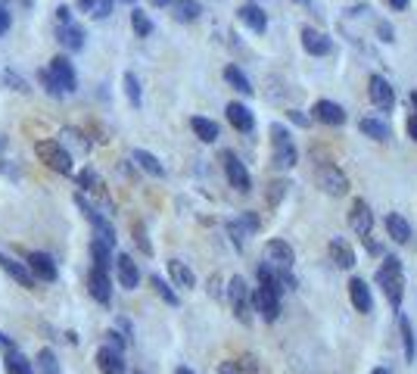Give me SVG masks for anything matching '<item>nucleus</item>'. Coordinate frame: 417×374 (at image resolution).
<instances>
[{
	"instance_id": "f257e3e1",
	"label": "nucleus",
	"mask_w": 417,
	"mask_h": 374,
	"mask_svg": "<svg viewBox=\"0 0 417 374\" xmlns=\"http://www.w3.org/2000/svg\"><path fill=\"white\" fill-rule=\"evenodd\" d=\"M377 284L383 290V297L392 303V309H399L402 297H405V271H402V262L395 256L383 259V265L377 269Z\"/></svg>"
},
{
	"instance_id": "f03ea898",
	"label": "nucleus",
	"mask_w": 417,
	"mask_h": 374,
	"mask_svg": "<svg viewBox=\"0 0 417 374\" xmlns=\"http://www.w3.org/2000/svg\"><path fill=\"white\" fill-rule=\"evenodd\" d=\"M34 153H38V160L44 165H50L53 172H60V175H72V153L62 147L60 141H38L34 143Z\"/></svg>"
},
{
	"instance_id": "7ed1b4c3",
	"label": "nucleus",
	"mask_w": 417,
	"mask_h": 374,
	"mask_svg": "<svg viewBox=\"0 0 417 374\" xmlns=\"http://www.w3.org/2000/svg\"><path fill=\"white\" fill-rule=\"evenodd\" d=\"M227 299H231V309L237 318H240L243 325H253V293H249L246 280L240 275L231 278V284H227Z\"/></svg>"
},
{
	"instance_id": "20e7f679",
	"label": "nucleus",
	"mask_w": 417,
	"mask_h": 374,
	"mask_svg": "<svg viewBox=\"0 0 417 374\" xmlns=\"http://www.w3.org/2000/svg\"><path fill=\"white\" fill-rule=\"evenodd\" d=\"M318 187L327 197H346L349 193V178L336 162H321L318 165Z\"/></svg>"
},
{
	"instance_id": "39448f33",
	"label": "nucleus",
	"mask_w": 417,
	"mask_h": 374,
	"mask_svg": "<svg viewBox=\"0 0 417 374\" xmlns=\"http://www.w3.org/2000/svg\"><path fill=\"white\" fill-rule=\"evenodd\" d=\"M271 134H274V169H293L299 162V150L290 141V131L280 125H271Z\"/></svg>"
},
{
	"instance_id": "423d86ee",
	"label": "nucleus",
	"mask_w": 417,
	"mask_h": 374,
	"mask_svg": "<svg viewBox=\"0 0 417 374\" xmlns=\"http://www.w3.org/2000/svg\"><path fill=\"white\" fill-rule=\"evenodd\" d=\"M75 206L84 212V219H88L91 225H93V231H97V240H103L106 247H116V231H112V225H110V221H106L97 209H93L88 200H84V193H75Z\"/></svg>"
},
{
	"instance_id": "0eeeda50",
	"label": "nucleus",
	"mask_w": 417,
	"mask_h": 374,
	"mask_svg": "<svg viewBox=\"0 0 417 374\" xmlns=\"http://www.w3.org/2000/svg\"><path fill=\"white\" fill-rule=\"evenodd\" d=\"M253 309L262 315L265 321H277L280 318V293L258 280V287L253 290Z\"/></svg>"
},
{
	"instance_id": "6e6552de",
	"label": "nucleus",
	"mask_w": 417,
	"mask_h": 374,
	"mask_svg": "<svg viewBox=\"0 0 417 374\" xmlns=\"http://www.w3.org/2000/svg\"><path fill=\"white\" fill-rule=\"evenodd\" d=\"M265 265L271 269H293L296 265V253L286 240H268L265 243Z\"/></svg>"
},
{
	"instance_id": "1a4fd4ad",
	"label": "nucleus",
	"mask_w": 417,
	"mask_h": 374,
	"mask_svg": "<svg viewBox=\"0 0 417 374\" xmlns=\"http://www.w3.org/2000/svg\"><path fill=\"white\" fill-rule=\"evenodd\" d=\"M225 175H227V181H231V187H237L240 193H249L253 191V181H249V172H246V165L240 162V156H234L231 150H227L225 156Z\"/></svg>"
},
{
	"instance_id": "9d476101",
	"label": "nucleus",
	"mask_w": 417,
	"mask_h": 374,
	"mask_svg": "<svg viewBox=\"0 0 417 374\" xmlns=\"http://www.w3.org/2000/svg\"><path fill=\"white\" fill-rule=\"evenodd\" d=\"M47 72L56 78V84L62 88V94H72L78 88V78H75V66L66 60V56H53L50 60V66H47Z\"/></svg>"
},
{
	"instance_id": "9b49d317",
	"label": "nucleus",
	"mask_w": 417,
	"mask_h": 374,
	"mask_svg": "<svg viewBox=\"0 0 417 374\" xmlns=\"http://www.w3.org/2000/svg\"><path fill=\"white\" fill-rule=\"evenodd\" d=\"M349 228H352V231H355L358 237H364V240L371 237L373 212H371V206L364 203V200H355V203H352V209H349Z\"/></svg>"
},
{
	"instance_id": "f8f14e48",
	"label": "nucleus",
	"mask_w": 417,
	"mask_h": 374,
	"mask_svg": "<svg viewBox=\"0 0 417 374\" xmlns=\"http://www.w3.org/2000/svg\"><path fill=\"white\" fill-rule=\"evenodd\" d=\"M88 290H91V297L97 299L100 306H110V299H112L110 271H103V269H93L91 275H88Z\"/></svg>"
},
{
	"instance_id": "ddd939ff",
	"label": "nucleus",
	"mask_w": 417,
	"mask_h": 374,
	"mask_svg": "<svg viewBox=\"0 0 417 374\" xmlns=\"http://www.w3.org/2000/svg\"><path fill=\"white\" fill-rule=\"evenodd\" d=\"M97 368L103 374H125V356L116 347H100L97 349Z\"/></svg>"
},
{
	"instance_id": "4468645a",
	"label": "nucleus",
	"mask_w": 417,
	"mask_h": 374,
	"mask_svg": "<svg viewBox=\"0 0 417 374\" xmlns=\"http://www.w3.org/2000/svg\"><path fill=\"white\" fill-rule=\"evenodd\" d=\"M349 299H352V306H355L362 315H371V312H373L371 287L364 284L362 278H352V280H349Z\"/></svg>"
},
{
	"instance_id": "2eb2a0df",
	"label": "nucleus",
	"mask_w": 417,
	"mask_h": 374,
	"mask_svg": "<svg viewBox=\"0 0 417 374\" xmlns=\"http://www.w3.org/2000/svg\"><path fill=\"white\" fill-rule=\"evenodd\" d=\"M371 100H373V106H380L383 112H390L392 106H395V94H392L390 82H386L383 75H373L371 78Z\"/></svg>"
},
{
	"instance_id": "dca6fc26",
	"label": "nucleus",
	"mask_w": 417,
	"mask_h": 374,
	"mask_svg": "<svg viewBox=\"0 0 417 374\" xmlns=\"http://www.w3.org/2000/svg\"><path fill=\"white\" fill-rule=\"evenodd\" d=\"M25 265L38 280H56V262L47 253H28Z\"/></svg>"
},
{
	"instance_id": "f3484780",
	"label": "nucleus",
	"mask_w": 417,
	"mask_h": 374,
	"mask_svg": "<svg viewBox=\"0 0 417 374\" xmlns=\"http://www.w3.org/2000/svg\"><path fill=\"white\" fill-rule=\"evenodd\" d=\"M116 271H119V284L125 287V290H134V287L140 284V269H138V262H134L131 256L121 253L116 259Z\"/></svg>"
},
{
	"instance_id": "a211bd4d",
	"label": "nucleus",
	"mask_w": 417,
	"mask_h": 374,
	"mask_svg": "<svg viewBox=\"0 0 417 374\" xmlns=\"http://www.w3.org/2000/svg\"><path fill=\"white\" fill-rule=\"evenodd\" d=\"M312 112H315V119L324 122V125H343V122H346V110H343L340 103H333V100H318Z\"/></svg>"
},
{
	"instance_id": "6ab92c4d",
	"label": "nucleus",
	"mask_w": 417,
	"mask_h": 374,
	"mask_svg": "<svg viewBox=\"0 0 417 374\" xmlns=\"http://www.w3.org/2000/svg\"><path fill=\"white\" fill-rule=\"evenodd\" d=\"M0 269L6 271L13 280H19L22 287H34V275L28 271V265L25 262H16L13 256H6V253H0Z\"/></svg>"
},
{
	"instance_id": "aec40b11",
	"label": "nucleus",
	"mask_w": 417,
	"mask_h": 374,
	"mask_svg": "<svg viewBox=\"0 0 417 374\" xmlns=\"http://www.w3.org/2000/svg\"><path fill=\"white\" fill-rule=\"evenodd\" d=\"M302 47H305L312 56H327L330 50H333L330 38H324V34L315 32V28H302Z\"/></svg>"
},
{
	"instance_id": "412c9836",
	"label": "nucleus",
	"mask_w": 417,
	"mask_h": 374,
	"mask_svg": "<svg viewBox=\"0 0 417 374\" xmlns=\"http://www.w3.org/2000/svg\"><path fill=\"white\" fill-rule=\"evenodd\" d=\"M240 22L246 25V28H253L256 34H262L265 28H268V16H265V10L262 6H256V4H246V6H240Z\"/></svg>"
},
{
	"instance_id": "4be33fe9",
	"label": "nucleus",
	"mask_w": 417,
	"mask_h": 374,
	"mask_svg": "<svg viewBox=\"0 0 417 374\" xmlns=\"http://www.w3.org/2000/svg\"><path fill=\"white\" fill-rule=\"evenodd\" d=\"M227 122L237 128V131H253V125H256V119H253V112H249V106H243V103H227Z\"/></svg>"
},
{
	"instance_id": "5701e85b",
	"label": "nucleus",
	"mask_w": 417,
	"mask_h": 374,
	"mask_svg": "<svg viewBox=\"0 0 417 374\" xmlns=\"http://www.w3.org/2000/svg\"><path fill=\"white\" fill-rule=\"evenodd\" d=\"M60 44L66 50H81L84 47V28L75 22H60V32H56Z\"/></svg>"
},
{
	"instance_id": "b1692460",
	"label": "nucleus",
	"mask_w": 417,
	"mask_h": 374,
	"mask_svg": "<svg viewBox=\"0 0 417 374\" xmlns=\"http://www.w3.org/2000/svg\"><path fill=\"white\" fill-rule=\"evenodd\" d=\"M327 250H330V259H333L340 269H352V265H355V250H352L343 237H333Z\"/></svg>"
},
{
	"instance_id": "393cba45",
	"label": "nucleus",
	"mask_w": 417,
	"mask_h": 374,
	"mask_svg": "<svg viewBox=\"0 0 417 374\" xmlns=\"http://www.w3.org/2000/svg\"><path fill=\"white\" fill-rule=\"evenodd\" d=\"M256 228H258V219H256L253 212H246L240 221H231V225H227V234L234 237V243H237V247H243V240H246V234H253Z\"/></svg>"
},
{
	"instance_id": "a878e982",
	"label": "nucleus",
	"mask_w": 417,
	"mask_h": 374,
	"mask_svg": "<svg viewBox=\"0 0 417 374\" xmlns=\"http://www.w3.org/2000/svg\"><path fill=\"white\" fill-rule=\"evenodd\" d=\"M168 275L175 280V287H184V290H190L197 284V275L187 269V262H181V259H168Z\"/></svg>"
},
{
	"instance_id": "bb28decb",
	"label": "nucleus",
	"mask_w": 417,
	"mask_h": 374,
	"mask_svg": "<svg viewBox=\"0 0 417 374\" xmlns=\"http://www.w3.org/2000/svg\"><path fill=\"white\" fill-rule=\"evenodd\" d=\"M386 231H390V237H392L395 243H408V240H411V225H408V221L402 219L399 212L386 215Z\"/></svg>"
},
{
	"instance_id": "cd10ccee",
	"label": "nucleus",
	"mask_w": 417,
	"mask_h": 374,
	"mask_svg": "<svg viewBox=\"0 0 417 374\" xmlns=\"http://www.w3.org/2000/svg\"><path fill=\"white\" fill-rule=\"evenodd\" d=\"M171 10H175V19L178 22H197L203 6L197 0H171Z\"/></svg>"
},
{
	"instance_id": "c85d7f7f",
	"label": "nucleus",
	"mask_w": 417,
	"mask_h": 374,
	"mask_svg": "<svg viewBox=\"0 0 417 374\" xmlns=\"http://www.w3.org/2000/svg\"><path fill=\"white\" fill-rule=\"evenodd\" d=\"M190 128H193V134H197L203 143H215L218 141V125H215L212 119H203V116H197V119H190Z\"/></svg>"
},
{
	"instance_id": "c756f323",
	"label": "nucleus",
	"mask_w": 417,
	"mask_h": 374,
	"mask_svg": "<svg viewBox=\"0 0 417 374\" xmlns=\"http://www.w3.org/2000/svg\"><path fill=\"white\" fill-rule=\"evenodd\" d=\"M6 374H34V365L28 362V359L22 356V352H16L10 347V352H6V362H4Z\"/></svg>"
},
{
	"instance_id": "7c9ffc66",
	"label": "nucleus",
	"mask_w": 417,
	"mask_h": 374,
	"mask_svg": "<svg viewBox=\"0 0 417 374\" xmlns=\"http://www.w3.org/2000/svg\"><path fill=\"white\" fill-rule=\"evenodd\" d=\"M134 162H138L140 169L147 172V175H153V178H162L165 175V165L156 160L153 153H147V150H134Z\"/></svg>"
},
{
	"instance_id": "2f4dec72",
	"label": "nucleus",
	"mask_w": 417,
	"mask_h": 374,
	"mask_svg": "<svg viewBox=\"0 0 417 374\" xmlns=\"http://www.w3.org/2000/svg\"><path fill=\"white\" fill-rule=\"evenodd\" d=\"M399 330H402V347H405V359H408V362H414V356H417L414 328H411V321H408L405 315H399Z\"/></svg>"
},
{
	"instance_id": "473e14b6",
	"label": "nucleus",
	"mask_w": 417,
	"mask_h": 374,
	"mask_svg": "<svg viewBox=\"0 0 417 374\" xmlns=\"http://www.w3.org/2000/svg\"><path fill=\"white\" fill-rule=\"evenodd\" d=\"M78 10L93 19H106L112 13V0H78Z\"/></svg>"
},
{
	"instance_id": "72a5a7b5",
	"label": "nucleus",
	"mask_w": 417,
	"mask_h": 374,
	"mask_svg": "<svg viewBox=\"0 0 417 374\" xmlns=\"http://www.w3.org/2000/svg\"><path fill=\"white\" fill-rule=\"evenodd\" d=\"M225 82L231 84L234 91L246 94V97H249V94H253V82H249V78L243 75V69H237V66H227V69H225Z\"/></svg>"
},
{
	"instance_id": "f704fd0d",
	"label": "nucleus",
	"mask_w": 417,
	"mask_h": 374,
	"mask_svg": "<svg viewBox=\"0 0 417 374\" xmlns=\"http://www.w3.org/2000/svg\"><path fill=\"white\" fill-rule=\"evenodd\" d=\"M358 128H362V134H368L371 141H386L390 138V128H386L383 122H377V119H362L358 122Z\"/></svg>"
},
{
	"instance_id": "c9c22d12",
	"label": "nucleus",
	"mask_w": 417,
	"mask_h": 374,
	"mask_svg": "<svg viewBox=\"0 0 417 374\" xmlns=\"http://www.w3.org/2000/svg\"><path fill=\"white\" fill-rule=\"evenodd\" d=\"M110 250H112V247H106L103 240H93V243H91L93 269H103V271H110V265H112V262H110V259H112V256H110Z\"/></svg>"
},
{
	"instance_id": "e433bc0d",
	"label": "nucleus",
	"mask_w": 417,
	"mask_h": 374,
	"mask_svg": "<svg viewBox=\"0 0 417 374\" xmlns=\"http://www.w3.org/2000/svg\"><path fill=\"white\" fill-rule=\"evenodd\" d=\"M150 284H153V290L159 293V297H162V299H165V303H168V306H178V303H181V299H178V293L171 290V287L165 284V280H162L159 275H153V278H150Z\"/></svg>"
},
{
	"instance_id": "4c0bfd02",
	"label": "nucleus",
	"mask_w": 417,
	"mask_h": 374,
	"mask_svg": "<svg viewBox=\"0 0 417 374\" xmlns=\"http://www.w3.org/2000/svg\"><path fill=\"white\" fill-rule=\"evenodd\" d=\"M38 371L41 374H62L60 371V362H56V356L50 349H41L38 352Z\"/></svg>"
},
{
	"instance_id": "58836bf2",
	"label": "nucleus",
	"mask_w": 417,
	"mask_h": 374,
	"mask_svg": "<svg viewBox=\"0 0 417 374\" xmlns=\"http://www.w3.org/2000/svg\"><path fill=\"white\" fill-rule=\"evenodd\" d=\"M131 28H134V34H138V38H150V32H153V22L147 19V13L134 10V13H131Z\"/></svg>"
},
{
	"instance_id": "ea45409f",
	"label": "nucleus",
	"mask_w": 417,
	"mask_h": 374,
	"mask_svg": "<svg viewBox=\"0 0 417 374\" xmlns=\"http://www.w3.org/2000/svg\"><path fill=\"white\" fill-rule=\"evenodd\" d=\"M125 94H128V100H131V106H140V82H138V75L134 72H125Z\"/></svg>"
},
{
	"instance_id": "a19ab883",
	"label": "nucleus",
	"mask_w": 417,
	"mask_h": 374,
	"mask_svg": "<svg viewBox=\"0 0 417 374\" xmlns=\"http://www.w3.org/2000/svg\"><path fill=\"white\" fill-rule=\"evenodd\" d=\"M75 181H78V187H84V191H100V187H103V181H100V175L93 169H81Z\"/></svg>"
},
{
	"instance_id": "79ce46f5",
	"label": "nucleus",
	"mask_w": 417,
	"mask_h": 374,
	"mask_svg": "<svg viewBox=\"0 0 417 374\" xmlns=\"http://www.w3.org/2000/svg\"><path fill=\"white\" fill-rule=\"evenodd\" d=\"M268 187H271V191H268V203L277 206L280 200L286 197V187H290V184H286V181H274V184H268Z\"/></svg>"
},
{
	"instance_id": "37998d69",
	"label": "nucleus",
	"mask_w": 417,
	"mask_h": 374,
	"mask_svg": "<svg viewBox=\"0 0 417 374\" xmlns=\"http://www.w3.org/2000/svg\"><path fill=\"white\" fill-rule=\"evenodd\" d=\"M41 82H44V88H47V94H53V97H62V88L56 84V78L50 75L47 69H41Z\"/></svg>"
},
{
	"instance_id": "c03bdc74",
	"label": "nucleus",
	"mask_w": 417,
	"mask_h": 374,
	"mask_svg": "<svg viewBox=\"0 0 417 374\" xmlns=\"http://www.w3.org/2000/svg\"><path fill=\"white\" fill-rule=\"evenodd\" d=\"M10 25H13V19H10V10H6V6L0 4V34H6V32H10Z\"/></svg>"
},
{
	"instance_id": "a18cd8bd",
	"label": "nucleus",
	"mask_w": 417,
	"mask_h": 374,
	"mask_svg": "<svg viewBox=\"0 0 417 374\" xmlns=\"http://www.w3.org/2000/svg\"><path fill=\"white\" fill-rule=\"evenodd\" d=\"M218 374H243V365L240 362H221Z\"/></svg>"
},
{
	"instance_id": "49530a36",
	"label": "nucleus",
	"mask_w": 417,
	"mask_h": 374,
	"mask_svg": "<svg viewBox=\"0 0 417 374\" xmlns=\"http://www.w3.org/2000/svg\"><path fill=\"white\" fill-rule=\"evenodd\" d=\"M134 234H138V243H140V250L143 253H153V247H150V240L143 237V225H134Z\"/></svg>"
},
{
	"instance_id": "de8ad7c7",
	"label": "nucleus",
	"mask_w": 417,
	"mask_h": 374,
	"mask_svg": "<svg viewBox=\"0 0 417 374\" xmlns=\"http://www.w3.org/2000/svg\"><path fill=\"white\" fill-rule=\"evenodd\" d=\"M56 19H60V22H72V10L69 6H60V10H56Z\"/></svg>"
},
{
	"instance_id": "09e8293b",
	"label": "nucleus",
	"mask_w": 417,
	"mask_h": 374,
	"mask_svg": "<svg viewBox=\"0 0 417 374\" xmlns=\"http://www.w3.org/2000/svg\"><path fill=\"white\" fill-rule=\"evenodd\" d=\"M377 32H380V38H383V41H392V28L386 25V22H380V25H377Z\"/></svg>"
},
{
	"instance_id": "8fccbe9b",
	"label": "nucleus",
	"mask_w": 417,
	"mask_h": 374,
	"mask_svg": "<svg viewBox=\"0 0 417 374\" xmlns=\"http://www.w3.org/2000/svg\"><path fill=\"white\" fill-rule=\"evenodd\" d=\"M405 128H408V134H411V138L417 141V116H411V119H408V125H405Z\"/></svg>"
},
{
	"instance_id": "3c124183",
	"label": "nucleus",
	"mask_w": 417,
	"mask_h": 374,
	"mask_svg": "<svg viewBox=\"0 0 417 374\" xmlns=\"http://www.w3.org/2000/svg\"><path fill=\"white\" fill-rule=\"evenodd\" d=\"M290 119H293V122H299V125H308V119H305V116H299L296 110H290Z\"/></svg>"
},
{
	"instance_id": "603ef678",
	"label": "nucleus",
	"mask_w": 417,
	"mask_h": 374,
	"mask_svg": "<svg viewBox=\"0 0 417 374\" xmlns=\"http://www.w3.org/2000/svg\"><path fill=\"white\" fill-rule=\"evenodd\" d=\"M390 4H392V10H405L408 0H390Z\"/></svg>"
},
{
	"instance_id": "864d4df0",
	"label": "nucleus",
	"mask_w": 417,
	"mask_h": 374,
	"mask_svg": "<svg viewBox=\"0 0 417 374\" xmlns=\"http://www.w3.org/2000/svg\"><path fill=\"white\" fill-rule=\"evenodd\" d=\"M153 6H171V0H150Z\"/></svg>"
},
{
	"instance_id": "5fc2aeb1",
	"label": "nucleus",
	"mask_w": 417,
	"mask_h": 374,
	"mask_svg": "<svg viewBox=\"0 0 417 374\" xmlns=\"http://www.w3.org/2000/svg\"><path fill=\"white\" fill-rule=\"evenodd\" d=\"M0 347H6V349H10V347H13V343H10V337H4V334H0Z\"/></svg>"
},
{
	"instance_id": "6e6d98bb",
	"label": "nucleus",
	"mask_w": 417,
	"mask_h": 374,
	"mask_svg": "<svg viewBox=\"0 0 417 374\" xmlns=\"http://www.w3.org/2000/svg\"><path fill=\"white\" fill-rule=\"evenodd\" d=\"M371 374H392V371H390V368H373Z\"/></svg>"
},
{
	"instance_id": "4d7b16f0",
	"label": "nucleus",
	"mask_w": 417,
	"mask_h": 374,
	"mask_svg": "<svg viewBox=\"0 0 417 374\" xmlns=\"http://www.w3.org/2000/svg\"><path fill=\"white\" fill-rule=\"evenodd\" d=\"M175 374H193V371H190V368H178Z\"/></svg>"
},
{
	"instance_id": "13d9d810",
	"label": "nucleus",
	"mask_w": 417,
	"mask_h": 374,
	"mask_svg": "<svg viewBox=\"0 0 417 374\" xmlns=\"http://www.w3.org/2000/svg\"><path fill=\"white\" fill-rule=\"evenodd\" d=\"M411 103H414V110H417V94H411Z\"/></svg>"
},
{
	"instance_id": "bf43d9fd",
	"label": "nucleus",
	"mask_w": 417,
	"mask_h": 374,
	"mask_svg": "<svg viewBox=\"0 0 417 374\" xmlns=\"http://www.w3.org/2000/svg\"><path fill=\"white\" fill-rule=\"evenodd\" d=\"M299 4H308V0H299Z\"/></svg>"
},
{
	"instance_id": "052dcab7",
	"label": "nucleus",
	"mask_w": 417,
	"mask_h": 374,
	"mask_svg": "<svg viewBox=\"0 0 417 374\" xmlns=\"http://www.w3.org/2000/svg\"><path fill=\"white\" fill-rule=\"evenodd\" d=\"M125 4H134V0H125Z\"/></svg>"
},
{
	"instance_id": "680f3d73",
	"label": "nucleus",
	"mask_w": 417,
	"mask_h": 374,
	"mask_svg": "<svg viewBox=\"0 0 417 374\" xmlns=\"http://www.w3.org/2000/svg\"><path fill=\"white\" fill-rule=\"evenodd\" d=\"M134 374H143V371H134Z\"/></svg>"
}]
</instances>
